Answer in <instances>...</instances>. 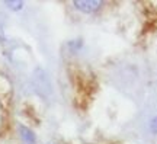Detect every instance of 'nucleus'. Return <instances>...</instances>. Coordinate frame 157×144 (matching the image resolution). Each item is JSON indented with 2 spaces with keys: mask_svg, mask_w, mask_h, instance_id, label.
<instances>
[{
  "mask_svg": "<svg viewBox=\"0 0 157 144\" xmlns=\"http://www.w3.org/2000/svg\"><path fill=\"white\" fill-rule=\"evenodd\" d=\"M6 6L12 7V10H17L23 6V2H6Z\"/></svg>",
  "mask_w": 157,
  "mask_h": 144,
  "instance_id": "obj_4",
  "label": "nucleus"
},
{
  "mask_svg": "<svg viewBox=\"0 0 157 144\" xmlns=\"http://www.w3.org/2000/svg\"><path fill=\"white\" fill-rule=\"evenodd\" d=\"M148 128H150V131H151L153 134H157V115L153 116L151 119H150V122H148Z\"/></svg>",
  "mask_w": 157,
  "mask_h": 144,
  "instance_id": "obj_3",
  "label": "nucleus"
},
{
  "mask_svg": "<svg viewBox=\"0 0 157 144\" xmlns=\"http://www.w3.org/2000/svg\"><path fill=\"white\" fill-rule=\"evenodd\" d=\"M47 144H57V143H47Z\"/></svg>",
  "mask_w": 157,
  "mask_h": 144,
  "instance_id": "obj_5",
  "label": "nucleus"
},
{
  "mask_svg": "<svg viewBox=\"0 0 157 144\" xmlns=\"http://www.w3.org/2000/svg\"><path fill=\"white\" fill-rule=\"evenodd\" d=\"M19 135L23 144H36V135L31 128L25 125H19Z\"/></svg>",
  "mask_w": 157,
  "mask_h": 144,
  "instance_id": "obj_2",
  "label": "nucleus"
},
{
  "mask_svg": "<svg viewBox=\"0 0 157 144\" xmlns=\"http://www.w3.org/2000/svg\"><path fill=\"white\" fill-rule=\"evenodd\" d=\"M74 7L83 13H93L102 6V2L99 0H86V2H74Z\"/></svg>",
  "mask_w": 157,
  "mask_h": 144,
  "instance_id": "obj_1",
  "label": "nucleus"
}]
</instances>
